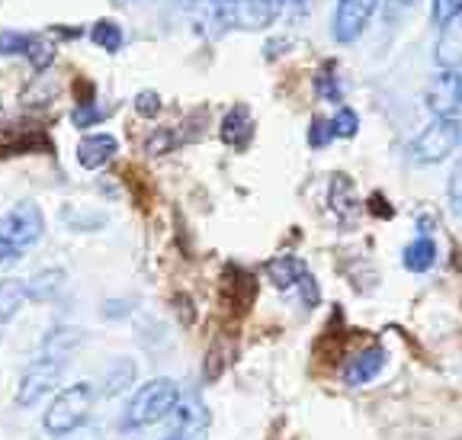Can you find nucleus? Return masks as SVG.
Returning a JSON list of instances; mask_svg holds the SVG:
<instances>
[{"label": "nucleus", "instance_id": "1", "mask_svg": "<svg viewBox=\"0 0 462 440\" xmlns=\"http://www.w3.org/2000/svg\"><path fill=\"white\" fill-rule=\"evenodd\" d=\"M45 216L36 202H16L0 216V267H10L42 241Z\"/></svg>", "mask_w": 462, "mask_h": 440}, {"label": "nucleus", "instance_id": "2", "mask_svg": "<svg viewBox=\"0 0 462 440\" xmlns=\"http://www.w3.org/2000/svg\"><path fill=\"white\" fill-rule=\"evenodd\" d=\"M180 398V386L167 379V376H158V379H148L142 383L135 392H132L129 405H125V415H123V427H148V425H158V421L171 418L173 405Z\"/></svg>", "mask_w": 462, "mask_h": 440}, {"label": "nucleus", "instance_id": "3", "mask_svg": "<svg viewBox=\"0 0 462 440\" xmlns=\"http://www.w3.org/2000/svg\"><path fill=\"white\" fill-rule=\"evenodd\" d=\"M94 398H97L94 383H74L65 386L61 392H55L49 412L42 415L45 434L49 437H68V434H74L87 421L90 408H94Z\"/></svg>", "mask_w": 462, "mask_h": 440}, {"label": "nucleus", "instance_id": "4", "mask_svg": "<svg viewBox=\"0 0 462 440\" xmlns=\"http://www.w3.org/2000/svg\"><path fill=\"white\" fill-rule=\"evenodd\" d=\"M462 145V123L459 119H440L433 116L430 126L420 129V136L411 142L408 154L414 164H440Z\"/></svg>", "mask_w": 462, "mask_h": 440}, {"label": "nucleus", "instance_id": "5", "mask_svg": "<svg viewBox=\"0 0 462 440\" xmlns=\"http://www.w3.org/2000/svg\"><path fill=\"white\" fill-rule=\"evenodd\" d=\"M65 367H68V357H58V354L42 351L36 360L23 370L20 386H16V405H20V408H32V405L42 402V398L58 386Z\"/></svg>", "mask_w": 462, "mask_h": 440}, {"label": "nucleus", "instance_id": "6", "mask_svg": "<svg viewBox=\"0 0 462 440\" xmlns=\"http://www.w3.org/2000/svg\"><path fill=\"white\" fill-rule=\"evenodd\" d=\"M218 20L235 29H267L280 16L282 0H212Z\"/></svg>", "mask_w": 462, "mask_h": 440}, {"label": "nucleus", "instance_id": "7", "mask_svg": "<svg viewBox=\"0 0 462 440\" xmlns=\"http://www.w3.org/2000/svg\"><path fill=\"white\" fill-rule=\"evenodd\" d=\"M379 0H337L334 7V20H331V36L334 42L350 45L366 33L369 20H373Z\"/></svg>", "mask_w": 462, "mask_h": 440}, {"label": "nucleus", "instance_id": "8", "mask_svg": "<svg viewBox=\"0 0 462 440\" xmlns=\"http://www.w3.org/2000/svg\"><path fill=\"white\" fill-rule=\"evenodd\" d=\"M427 109L440 119H456L462 109V74L459 68H440V74L427 87Z\"/></svg>", "mask_w": 462, "mask_h": 440}, {"label": "nucleus", "instance_id": "9", "mask_svg": "<svg viewBox=\"0 0 462 440\" xmlns=\"http://www.w3.org/2000/svg\"><path fill=\"white\" fill-rule=\"evenodd\" d=\"M385 360H389V354H385L383 344L363 347L360 354H354L350 360H346V367H344V383L354 386V389H360V386L373 383L375 376H379L385 370Z\"/></svg>", "mask_w": 462, "mask_h": 440}, {"label": "nucleus", "instance_id": "10", "mask_svg": "<svg viewBox=\"0 0 462 440\" xmlns=\"http://www.w3.org/2000/svg\"><path fill=\"white\" fill-rule=\"evenodd\" d=\"M257 299V276L245 267H228L225 270V283H222V303L245 315L247 309Z\"/></svg>", "mask_w": 462, "mask_h": 440}, {"label": "nucleus", "instance_id": "11", "mask_svg": "<svg viewBox=\"0 0 462 440\" xmlns=\"http://www.w3.org/2000/svg\"><path fill=\"white\" fill-rule=\"evenodd\" d=\"M171 421H173V434H180L183 440H202L209 415H206V408H202V402L196 396H180L177 405H173Z\"/></svg>", "mask_w": 462, "mask_h": 440}, {"label": "nucleus", "instance_id": "12", "mask_svg": "<svg viewBox=\"0 0 462 440\" xmlns=\"http://www.w3.org/2000/svg\"><path fill=\"white\" fill-rule=\"evenodd\" d=\"M433 61H437V68H462V7L440 26Z\"/></svg>", "mask_w": 462, "mask_h": 440}, {"label": "nucleus", "instance_id": "13", "mask_svg": "<svg viewBox=\"0 0 462 440\" xmlns=\"http://www.w3.org/2000/svg\"><path fill=\"white\" fill-rule=\"evenodd\" d=\"M254 116L251 109L245 107V103H235V107L228 109V116L222 119V142L231 145L235 152H247L254 142Z\"/></svg>", "mask_w": 462, "mask_h": 440}, {"label": "nucleus", "instance_id": "14", "mask_svg": "<svg viewBox=\"0 0 462 440\" xmlns=\"http://www.w3.org/2000/svg\"><path fill=\"white\" fill-rule=\"evenodd\" d=\"M116 152H119V142L109 132H94V136H84L78 142V164L87 171H97V167L109 164Z\"/></svg>", "mask_w": 462, "mask_h": 440}, {"label": "nucleus", "instance_id": "15", "mask_svg": "<svg viewBox=\"0 0 462 440\" xmlns=\"http://www.w3.org/2000/svg\"><path fill=\"white\" fill-rule=\"evenodd\" d=\"M305 274H309V264L292 257V254H276V257H270L267 264H263V276H267L276 289H282V293H286V289H296Z\"/></svg>", "mask_w": 462, "mask_h": 440}, {"label": "nucleus", "instance_id": "16", "mask_svg": "<svg viewBox=\"0 0 462 440\" xmlns=\"http://www.w3.org/2000/svg\"><path fill=\"white\" fill-rule=\"evenodd\" d=\"M331 210L340 225H350L356 212H360V200H356L354 183H350L346 173H334L331 177Z\"/></svg>", "mask_w": 462, "mask_h": 440}, {"label": "nucleus", "instance_id": "17", "mask_svg": "<svg viewBox=\"0 0 462 440\" xmlns=\"http://www.w3.org/2000/svg\"><path fill=\"white\" fill-rule=\"evenodd\" d=\"M65 280H68V274L61 267L39 270L36 276L26 280V299L29 303H51V299L65 289Z\"/></svg>", "mask_w": 462, "mask_h": 440}, {"label": "nucleus", "instance_id": "18", "mask_svg": "<svg viewBox=\"0 0 462 440\" xmlns=\"http://www.w3.org/2000/svg\"><path fill=\"white\" fill-rule=\"evenodd\" d=\"M135 373H138L135 360H129V357H116V360L109 363L106 373H103V396L106 398L123 396V392L135 383Z\"/></svg>", "mask_w": 462, "mask_h": 440}, {"label": "nucleus", "instance_id": "19", "mask_svg": "<svg viewBox=\"0 0 462 440\" xmlns=\"http://www.w3.org/2000/svg\"><path fill=\"white\" fill-rule=\"evenodd\" d=\"M404 270H411V274H427V270L437 264V241L430 235H418L411 245L404 248Z\"/></svg>", "mask_w": 462, "mask_h": 440}, {"label": "nucleus", "instance_id": "20", "mask_svg": "<svg viewBox=\"0 0 462 440\" xmlns=\"http://www.w3.org/2000/svg\"><path fill=\"white\" fill-rule=\"evenodd\" d=\"M23 303H26V280H14V276L0 280V325L14 322Z\"/></svg>", "mask_w": 462, "mask_h": 440}, {"label": "nucleus", "instance_id": "21", "mask_svg": "<svg viewBox=\"0 0 462 440\" xmlns=\"http://www.w3.org/2000/svg\"><path fill=\"white\" fill-rule=\"evenodd\" d=\"M90 39H94V45H100L103 51H109V55H116V51L125 45L123 26L113 20H97L94 26H90Z\"/></svg>", "mask_w": 462, "mask_h": 440}, {"label": "nucleus", "instance_id": "22", "mask_svg": "<svg viewBox=\"0 0 462 440\" xmlns=\"http://www.w3.org/2000/svg\"><path fill=\"white\" fill-rule=\"evenodd\" d=\"M315 94L321 97V100H328V103L344 100V90H340V80H337V65H334V61H325V65L318 68Z\"/></svg>", "mask_w": 462, "mask_h": 440}, {"label": "nucleus", "instance_id": "23", "mask_svg": "<svg viewBox=\"0 0 462 440\" xmlns=\"http://www.w3.org/2000/svg\"><path fill=\"white\" fill-rule=\"evenodd\" d=\"M78 344H80V332H78V328H55V332H49V338H45L42 351H49V354H58V357H68Z\"/></svg>", "mask_w": 462, "mask_h": 440}, {"label": "nucleus", "instance_id": "24", "mask_svg": "<svg viewBox=\"0 0 462 440\" xmlns=\"http://www.w3.org/2000/svg\"><path fill=\"white\" fill-rule=\"evenodd\" d=\"M26 58L29 65L36 68V71H42V68H49L51 61H55V42H49L45 36H29V45H26Z\"/></svg>", "mask_w": 462, "mask_h": 440}, {"label": "nucleus", "instance_id": "25", "mask_svg": "<svg viewBox=\"0 0 462 440\" xmlns=\"http://www.w3.org/2000/svg\"><path fill=\"white\" fill-rule=\"evenodd\" d=\"M106 116H109V107L103 109V107H97V100H90V103H74L71 119H74V126H78V129H90V126L103 123Z\"/></svg>", "mask_w": 462, "mask_h": 440}, {"label": "nucleus", "instance_id": "26", "mask_svg": "<svg viewBox=\"0 0 462 440\" xmlns=\"http://www.w3.org/2000/svg\"><path fill=\"white\" fill-rule=\"evenodd\" d=\"M331 129H334V138H354L356 129H360V116H356V109L337 107V113H334V119H331Z\"/></svg>", "mask_w": 462, "mask_h": 440}, {"label": "nucleus", "instance_id": "27", "mask_svg": "<svg viewBox=\"0 0 462 440\" xmlns=\"http://www.w3.org/2000/svg\"><path fill=\"white\" fill-rule=\"evenodd\" d=\"M305 138H309V148H325V145L334 142V129H331V119H321V116H315L309 123V132H305Z\"/></svg>", "mask_w": 462, "mask_h": 440}, {"label": "nucleus", "instance_id": "28", "mask_svg": "<svg viewBox=\"0 0 462 440\" xmlns=\"http://www.w3.org/2000/svg\"><path fill=\"white\" fill-rule=\"evenodd\" d=\"M29 45V33H20V29H4L0 33V55H26Z\"/></svg>", "mask_w": 462, "mask_h": 440}, {"label": "nucleus", "instance_id": "29", "mask_svg": "<svg viewBox=\"0 0 462 440\" xmlns=\"http://www.w3.org/2000/svg\"><path fill=\"white\" fill-rule=\"evenodd\" d=\"M447 196H449V210H453L456 216H462V158L456 161L453 173H449Z\"/></svg>", "mask_w": 462, "mask_h": 440}, {"label": "nucleus", "instance_id": "30", "mask_svg": "<svg viewBox=\"0 0 462 440\" xmlns=\"http://www.w3.org/2000/svg\"><path fill=\"white\" fill-rule=\"evenodd\" d=\"M135 113L142 116V119H154V116L161 113V94L142 90V94L135 97Z\"/></svg>", "mask_w": 462, "mask_h": 440}, {"label": "nucleus", "instance_id": "31", "mask_svg": "<svg viewBox=\"0 0 462 440\" xmlns=\"http://www.w3.org/2000/svg\"><path fill=\"white\" fill-rule=\"evenodd\" d=\"M459 7H462V0H430V20L437 23V26H443Z\"/></svg>", "mask_w": 462, "mask_h": 440}, {"label": "nucleus", "instance_id": "32", "mask_svg": "<svg viewBox=\"0 0 462 440\" xmlns=\"http://www.w3.org/2000/svg\"><path fill=\"white\" fill-rule=\"evenodd\" d=\"M173 142H177V138H173L171 129H158V136H152L148 142H144V152H148V154H164L167 148H173Z\"/></svg>", "mask_w": 462, "mask_h": 440}, {"label": "nucleus", "instance_id": "33", "mask_svg": "<svg viewBox=\"0 0 462 440\" xmlns=\"http://www.w3.org/2000/svg\"><path fill=\"white\" fill-rule=\"evenodd\" d=\"M369 202H373V216H379V219L395 216V210L389 206V200H383V193H373V196H369Z\"/></svg>", "mask_w": 462, "mask_h": 440}, {"label": "nucleus", "instance_id": "34", "mask_svg": "<svg viewBox=\"0 0 462 440\" xmlns=\"http://www.w3.org/2000/svg\"><path fill=\"white\" fill-rule=\"evenodd\" d=\"M282 4H286V7H292V10H305V7H309V0H282Z\"/></svg>", "mask_w": 462, "mask_h": 440}, {"label": "nucleus", "instance_id": "35", "mask_svg": "<svg viewBox=\"0 0 462 440\" xmlns=\"http://www.w3.org/2000/svg\"><path fill=\"white\" fill-rule=\"evenodd\" d=\"M398 4H402V7H414V4H418V0H398Z\"/></svg>", "mask_w": 462, "mask_h": 440}, {"label": "nucleus", "instance_id": "36", "mask_svg": "<svg viewBox=\"0 0 462 440\" xmlns=\"http://www.w3.org/2000/svg\"><path fill=\"white\" fill-rule=\"evenodd\" d=\"M161 440H183L180 434H167V437H161Z\"/></svg>", "mask_w": 462, "mask_h": 440}]
</instances>
